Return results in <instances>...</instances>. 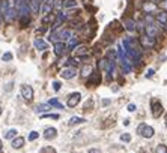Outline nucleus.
<instances>
[{
  "mask_svg": "<svg viewBox=\"0 0 167 153\" xmlns=\"http://www.w3.org/2000/svg\"><path fill=\"white\" fill-rule=\"evenodd\" d=\"M150 105H152V117H155V119L160 117V116L163 114V111H164L161 102L158 101V99H152V101H150Z\"/></svg>",
  "mask_w": 167,
  "mask_h": 153,
  "instance_id": "f257e3e1",
  "label": "nucleus"
},
{
  "mask_svg": "<svg viewBox=\"0 0 167 153\" xmlns=\"http://www.w3.org/2000/svg\"><path fill=\"white\" fill-rule=\"evenodd\" d=\"M137 132H139L142 137H145V138H152L154 134H155V132H154V128H152V126H148V125H145V123L140 125V126L137 128Z\"/></svg>",
  "mask_w": 167,
  "mask_h": 153,
  "instance_id": "f03ea898",
  "label": "nucleus"
},
{
  "mask_svg": "<svg viewBox=\"0 0 167 153\" xmlns=\"http://www.w3.org/2000/svg\"><path fill=\"white\" fill-rule=\"evenodd\" d=\"M140 45L143 47V48H154L155 47V44H157V41H155V38H150L148 35H143V36H140Z\"/></svg>",
  "mask_w": 167,
  "mask_h": 153,
  "instance_id": "7ed1b4c3",
  "label": "nucleus"
},
{
  "mask_svg": "<svg viewBox=\"0 0 167 153\" xmlns=\"http://www.w3.org/2000/svg\"><path fill=\"white\" fill-rule=\"evenodd\" d=\"M21 96L26 101H32L33 99V89L29 84H23L21 86Z\"/></svg>",
  "mask_w": 167,
  "mask_h": 153,
  "instance_id": "20e7f679",
  "label": "nucleus"
},
{
  "mask_svg": "<svg viewBox=\"0 0 167 153\" xmlns=\"http://www.w3.org/2000/svg\"><path fill=\"white\" fill-rule=\"evenodd\" d=\"M145 30H146V35L150 36V38H157L160 35V29H158L157 24H146Z\"/></svg>",
  "mask_w": 167,
  "mask_h": 153,
  "instance_id": "39448f33",
  "label": "nucleus"
},
{
  "mask_svg": "<svg viewBox=\"0 0 167 153\" xmlns=\"http://www.w3.org/2000/svg\"><path fill=\"white\" fill-rule=\"evenodd\" d=\"M75 75H77V71H75V68H65L62 72H60V77L62 78H65V80H71V78H74Z\"/></svg>",
  "mask_w": 167,
  "mask_h": 153,
  "instance_id": "423d86ee",
  "label": "nucleus"
},
{
  "mask_svg": "<svg viewBox=\"0 0 167 153\" xmlns=\"http://www.w3.org/2000/svg\"><path fill=\"white\" fill-rule=\"evenodd\" d=\"M66 44L63 42V41H59V42H56V45H54V54L56 56H63L65 53H66Z\"/></svg>",
  "mask_w": 167,
  "mask_h": 153,
  "instance_id": "0eeeda50",
  "label": "nucleus"
},
{
  "mask_svg": "<svg viewBox=\"0 0 167 153\" xmlns=\"http://www.w3.org/2000/svg\"><path fill=\"white\" fill-rule=\"evenodd\" d=\"M80 99H81V95H80L78 92H75V93H71V95H69V98H68V107L74 108L75 105H78Z\"/></svg>",
  "mask_w": 167,
  "mask_h": 153,
  "instance_id": "6e6552de",
  "label": "nucleus"
},
{
  "mask_svg": "<svg viewBox=\"0 0 167 153\" xmlns=\"http://www.w3.org/2000/svg\"><path fill=\"white\" fill-rule=\"evenodd\" d=\"M87 83L92 86H96L101 83V74L99 72H92L89 77H87Z\"/></svg>",
  "mask_w": 167,
  "mask_h": 153,
  "instance_id": "1a4fd4ad",
  "label": "nucleus"
},
{
  "mask_svg": "<svg viewBox=\"0 0 167 153\" xmlns=\"http://www.w3.org/2000/svg\"><path fill=\"white\" fill-rule=\"evenodd\" d=\"M143 11L146 14H155L157 12V3H152V2L143 3Z\"/></svg>",
  "mask_w": 167,
  "mask_h": 153,
  "instance_id": "9d476101",
  "label": "nucleus"
},
{
  "mask_svg": "<svg viewBox=\"0 0 167 153\" xmlns=\"http://www.w3.org/2000/svg\"><path fill=\"white\" fill-rule=\"evenodd\" d=\"M42 5V0H29V6H30V12L38 14L39 12V8Z\"/></svg>",
  "mask_w": 167,
  "mask_h": 153,
  "instance_id": "9b49d317",
  "label": "nucleus"
},
{
  "mask_svg": "<svg viewBox=\"0 0 167 153\" xmlns=\"http://www.w3.org/2000/svg\"><path fill=\"white\" fill-rule=\"evenodd\" d=\"M57 137V129L56 128H47L45 132H44V138L45 140H53Z\"/></svg>",
  "mask_w": 167,
  "mask_h": 153,
  "instance_id": "f8f14e48",
  "label": "nucleus"
},
{
  "mask_svg": "<svg viewBox=\"0 0 167 153\" xmlns=\"http://www.w3.org/2000/svg\"><path fill=\"white\" fill-rule=\"evenodd\" d=\"M161 26H164V24H167V11H160L158 14H157V18H155Z\"/></svg>",
  "mask_w": 167,
  "mask_h": 153,
  "instance_id": "ddd939ff",
  "label": "nucleus"
},
{
  "mask_svg": "<svg viewBox=\"0 0 167 153\" xmlns=\"http://www.w3.org/2000/svg\"><path fill=\"white\" fill-rule=\"evenodd\" d=\"M35 48L39 51H45L47 48H48V44L45 42V41H42V39H35Z\"/></svg>",
  "mask_w": 167,
  "mask_h": 153,
  "instance_id": "4468645a",
  "label": "nucleus"
},
{
  "mask_svg": "<svg viewBox=\"0 0 167 153\" xmlns=\"http://www.w3.org/2000/svg\"><path fill=\"white\" fill-rule=\"evenodd\" d=\"M57 36H59V39H60V41H66V39H69V38L72 36V32H71L69 29H63V30H60V32H59Z\"/></svg>",
  "mask_w": 167,
  "mask_h": 153,
  "instance_id": "2eb2a0df",
  "label": "nucleus"
},
{
  "mask_svg": "<svg viewBox=\"0 0 167 153\" xmlns=\"http://www.w3.org/2000/svg\"><path fill=\"white\" fill-rule=\"evenodd\" d=\"M23 146H24V138L23 137H17V138L14 137L12 138V147L14 149H21Z\"/></svg>",
  "mask_w": 167,
  "mask_h": 153,
  "instance_id": "dca6fc26",
  "label": "nucleus"
},
{
  "mask_svg": "<svg viewBox=\"0 0 167 153\" xmlns=\"http://www.w3.org/2000/svg\"><path fill=\"white\" fill-rule=\"evenodd\" d=\"M92 72H93V68L91 66V65H89V63H87V65H84V66L81 68V77L87 78V77H89Z\"/></svg>",
  "mask_w": 167,
  "mask_h": 153,
  "instance_id": "f3484780",
  "label": "nucleus"
},
{
  "mask_svg": "<svg viewBox=\"0 0 167 153\" xmlns=\"http://www.w3.org/2000/svg\"><path fill=\"white\" fill-rule=\"evenodd\" d=\"M124 23H125V27H127V29H128L130 32H135V30H137V24H135V23H134L132 20L127 18V20H125Z\"/></svg>",
  "mask_w": 167,
  "mask_h": 153,
  "instance_id": "a211bd4d",
  "label": "nucleus"
},
{
  "mask_svg": "<svg viewBox=\"0 0 167 153\" xmlns=\"http://www.w3.org/2000/svg\"><path fill=\"white\" fill-rule=\"evenodd\" d=\"M77 45H78V38H77V36H71V38H69V44L66 45V48H68V50H74Z\"/></svg>",
  "mask_w": 167,
  "mask_h": 153,
  "instance_id": "6ab92c4d",
  "label": "nucleus"
},
{
  "mask_svg": "<svg viewBox=\"0 0 167 153\" xmlns=\"http://www.w3.org/2000/svg\"><path fill=\"white\" fill-rule=\"evenodd\" d=\"M42 6V12L47 15V14H51V11H53V5H50V3H44V5H41Z\"/></svg>",
  "mask_w": 167,
  "mask_h": 153,
  "instance_id": "aec40b11",
  "label": "nucleus"
},
{
  "mask_svg": "<svg viewBox=\"0 0 167 153\" xmlns=\"http://www.w3.org/2000/svg\"><path fill=\"white\" fill-rule=\"evenodd\" d=\"M74 51L78 54V56H83V54H86V53H87V48H86L84 45H77V47L74 48Z\"/></svg>",
  "mask_w": 167,
  "mask_h": 153,
  "instance_id": "412c9836",
  "label": "nucleus"
},
{
  "mask_svg": "<svg viewBox=\"0 0 167 153\" xmlns=\"http://www.w3.org/2000/svg\"><path fill=\"white\" fill-rule=\"evenodd\" d=\"M86 120L83 119V117H72V119L69 120V126H74V125H80V123H84Z\"/></svg>",
  "mask_w": 167,
  "mask_h": 153,
  "instance_id": "4be33fe9",
  "label": "nucleus"
},
{
  "mask_svg": "<svg viewBox=\"0 0 167 153\" xmlns=\"http://www.w3.org/2000/svg\"><path fill=\"white\" fill-rule=\"evenodd\" d=\"M62 6L63 8H75L77 6V0H65L62 3Z\"/></svg>",
  "mask_w": 167,
  "mask_h": 153,
  "instance_id": "5701e85b",
  "label": "nucleus"
},
{
  "mask_svg": "<svg viewBox=\"0 0 167 153\" xmlns=\"http://www.w3.org/2000/svg\"><path fill=\"white\" fill-rule=\"evenodd\" d=\"M15 135H17V129H9V131L5 134V138H6V140H12Z\"/></svg>",
  "mask_w": 167,
  "mask_h": 153,
  "instance_id": "b1692460",
  "label": "nucleus"
},
{
  "mask_svg": "<svg viewBox=\"0 0 167 153\" xmlns=\"http://www.w3.org/2000/svg\"><path fill=\"white\" fill-rule=\"evenodd\" d=\"M48 105H51V107H56V108H60V110L63 108V105H62L60 102L57 101V99H50V101H48Z\"/></svg>",
  "mask_w": 167,
  "mask_h": 153,
  "instance_id": "393cba45",
  "label": "nucleus"
},
{
  "mask_svg": "<svg viewBox=\"0 0 167 153\" xmlns=\"http://www.w3.org/2000/svg\"><path fill=\"white\" fill-rule=\"evenodd\" d=\"M50 108H48V104H41V105H38L36 107V111L38 113H42V111H48Z\"/></svg>",
  "mask_w": 167,
  "mask_h": 153,
  "instance_id": "a878e982",
  "label": "nucleus"
},
{
  "mask_svg": "<svg viewBox=\"0 0 167 153\" xmlns=\"http://www.w3.org/2000/svg\"><path fill=\"white\" fill-rule=\"evenodd\" d=\"M39 153H56V149L51 146H47V147H42Z\"/></svg>",
  "mask_w": 167,
  "mask_h": 153,
  "instance_id": "bb28decb",
  "label": "nucleus"
},
{
  "mask_svg": "<svg viewBox=\"0 0 167 153\" xmlns=\"http://www.w3.org/2000/svg\"><path fill=\"white\" fill-rule=\"evenodd\" d=\"M155 153H167V147L164 144H158L155 149Z\"/></svg>",
  "mask_w": 167,
  "mask_h": 153,
  "instance_id": "cd10ccee",
  "label": "nucleus"
},
{
  "mask_svg": "<svg viewBox=\"0 0 167 153\" xmlns=\"http://www.w3.org/2000/svg\"><path fill=\"white\" fill-rule=\"evenodd\" d=\"M12 57H14L12 53H5V54L2 56V60H3V62H9V60H12Z\"/></svg>",
  "mask_w": 167,
  "mask_h": 153,
  "instance_id": "c85d7f7f",
  "label": "nucleus"
},
{
  "mask_svg": "<svg viewBox=\"0 0 167 153\" xmlns=\"http://www.w3.org/2000/svg\"><path fill=\"white\" fill-rule=\"evenodd\" d=\"M106 66H107V59H101L98 62V69H106Z\"/></svg>",
  "mask_w": 167,
  "mask_h": 153,
  "instance_id": "c756f323",
  "label": "nucleus"
},
{
  "mask_svg": "<svg viewBox=\"0 0 167 153\" xmlns=\"http://www.w3.org/2000/svg\"><path fill=\"white\" fill-rule=\"evenodd\" d=\"M145 21H146V24H154L155 18L152 17V14H146V17H145Z\"/></svg>",
  "mask_w": 167,
  "mask_h": 153,
  "instance_id": "7c9ffc66",
  "label": "nucleus"
},
{
  "mask_svg": "<svg viewBox=\"0 0 167 153\" xmlns=\"http://www.w3.org/2000/svg\"><path fill=\"white\" fill-rule=\"evenodd\" d=\"M121 141H124V143H130L131 135L130 134H122V135H121Z\"/></svg>",
  "mask_w": 167,
  "mask_h": 153,
  "instance_id": "2f4dec72",
  "label": "nucleus"
},
{
  "mask_svg": "<svg viewBox=\"0 0 167 153\" xmlns=\"http://www.w3.org/2000/svg\"><path fill=\"white\" fill-rule=\"evenodd\" d=\"M29 23H30V17H29V15L21 17V26H27Z\"/></svg>",
  "mask_w": 167,
  "mask_h": 153,
  "instance_id": "473e14b6",
  "label": "nucleus"
},
{
  "mask_svg": "<svg viewBox=\"0 0 167 153\" xmlns=\"http://www.w3.org/2000/svg\"><path fill=\"white\" fill-rule=\"evenodd\" d=\"M68 65H71L72 68H77L78 66V59H69L68 60Z\"/></svg>",
  "mask_w": 167,
  "mask_h": 153,
  "instance_id": "72a5a7b5",
  "label": "nucleus"
},
{
  "mask_svg": "<svg viewBox=\"0 0 167 153\" xmlns=\"http://www.w3.org/2000/svg\"><path fill=\"white\" fill-rule=\"evenodd\" d=\"M38 137H39V134L33 131V132H30V134H29V140H30V141H35V140H36Z\"/></svg>",
  "mask_w": 167,
  "mask_h": 153,
  "instance_id": "f704fd0d",
  "label": "nucleus"
},
{
  "mask_svg": "<svg viewBox=\"0 0 167 153\" xmlns=\"http://www.w3.org/2000/svg\"><path fill=\"white\" fill-rule=\"evenodd\" d=\"M42 117H44V119H59V116H57V114H44V116H42Z\"/></svg>",
  "mask_w": 167,
  "mask_h": 153,
  "instance_id": "c9c22d12",
  "label": "nucleus"
},
{
  "mask_svg": "<svg viewBox=\"0 0 167 153\" xmlns=\"http://www.w3.org/2000/svg\"><path fill=\"white\" fill-rule=\"evenodd\" d=\"M92 107H93V101L91 99L89 102H86V105H84V110H91Z\"/></svg>",
  "mask_w": 167,
  "mask_h": 153,
  "instance_id": "e433bc0d",
  "label": "nucleus"
},
{
  "mask_svg": "<svg viewBox=\"0 0 167 153\" xmlns=\"http://www.w3.org/2000/svg\"><path fill=\"white\" fill-rule=\"evenodd\" d=\"M60 87H62V86H60L59 81H54V83H53V89H54L56 92H57V90H60Z\"/></svg>",
  "mask_w": 167,
  "mask_h": 153,
  "instance_id": "4c0bfd02",
  "label": "nucleus"
},
{
  "mask_svg": "<svg viewBox=\"0 0 167 153\" xmlns=\"http://www.w3.org/2000/svg\"><path fill=\"white\" fill-rule=\"evenodd\" d=\"M135 110H137V107H135L134 104H130V105H128V111H130V113H134Z\"/></svg>",
  "mask_w": 167,
  "mask_h": 153,
  "instance_id": "58836bf2",
  "label": "nucleus"
},
{
  "mask_svg": "<svg viewBox=\"0 0 167 153\" xmlns=\"http://www.w3.org/2000/svg\"><path fill=\"white\" fill-rule=\"evenodd\" d=\"M154 72H155L154 69H148V72H146V78H150V77L154 75Z\"/></svg>",
  "mask_w": 167,
  "mask_h": 153,
  "instance_id": "ea45409f",
  "label": "nucleus"
},
{
  "mask_svg": "<svg viewBox=\"0 0 167 153\" xmlns=\"http://www.w3.org/2000/svg\"><path fill=\"white\" fill-rule=\"evenodd\" d=\"M87 153H99V150H96V149H91Z\"/></svg>",
  "mask_w": 167,
  "mask_h": 153,
  "instance_id": "a19ab883",
  "label": "nucleus"
},
{
  "mask_svg": "<svg viewBox=\"0 0 167 153\" xmlns=\"http://www.w3.org/2000/svg\"><path fill=\"white\" fill-rule=\"evenodd\" d=\"M12 89V83H9V84L6 86V90H11Z\"/></svg>",
  "mask_w": 167,
  "mask_h": 153,
  "instance_id": "79ce46f5",
  "label": "nucleus"
},
{
  "mask_svg": "<svg viewBox=\"0 0 167 153\" xmlns=\"http://www.w3.org/2000/svg\"><path fill=\"white\" fill-rule=\"evenodd\" d=\"M161 2H163V0H154V3H157V5H158V3H161Z\"/></svg>",
  "mask_w": 167,
  "mask_h": 153,
  "instance_id": "37998d69",
  "label": "nucleus"
},
{
  "mask_svg": "<svg viewBox=\"0 0 167 153\" xmlns=\"http://www.w3.org/2000/svg\"><path fill=\"white\" fill-rule=\"evenodd\" d=\"M2 21H3V17H2V14H0V24H2Z\"/></svg>",
  "mask_w": 167,
  "mask_h": 153,
  "instance_id": "c03bdc74",
  "label": "nucleus"
},
{
  "mask_svg": "<svg viewBox=\"0 0 167 153\" xmlns=\"http://www.w3.org/2000/svg\"><path fill=\"white\" fill-rule=\"evenodd\" d=\"M0 152H2V140H0Z\"/></svg>",
  "mask_w": 167,
  "mask_h": 153,
  "instance_id": "a18cd8bd",
  "label": "nucleus"
},
{
  "mask_svg": "<svg viewBox=\"0 0 167 153\" xmlns=\"http://www.w3.org/2000/svg\"><path fill=\"white\" fill-rule=\"evenodd\" d=\"M166 126H167V114H166Z\"/></svg>",
  "mask_w": 167,
  "mask_h": 153,
  "instance_id": "49530a36",
  "label": "nucleus"
},
{
  "mask_svg": "<svg viewBox=\"0 0 167 153\" xmlns=\"http://www.w3.org/2000/svg\"><path fill=\"white\" fill-rule=\"evenodd\" d=\"M0 114H2V108H0Z\"/></svg>",
  "mask_w": 167,
  "mask_h": 153,
  "instance_id": "de8ad7c7",
  "label": "nucleus"
},
{
  "mask_svg": "<svg viewBox=\"0 0 167 153\" xmlns=\"http://www.w3.org/2000/svg\"><path fill=\"white\" fill-rule=\"evenodd\" d=\"M42 2H47V0H42Z\"/></svg>",
  "mask_w": 167,
  "mask_h": 153,
  "instance_id": "09e8293b",
  "label": "nucleus"
}]
</instances>
